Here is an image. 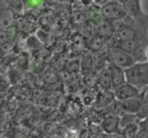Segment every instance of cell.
Returning a JSON list of instances; mask_svg holds the SVG:
<instances>
[{
	"label": "cell",
	"instance_id": "obj_1",
	"mask_svg": "<svg viewBox=\"0 0 148 138\" xmlns=\"http://www.w3.org/2000/svg\"><path fill=\"white\" fill-rule=\"evenodd\" d=\"M126 82L143 91L148 85V62L135 63L124 69Z\"/></svg>",
	"mask_w": 148,
	"mask_h": 138
},
{
	"label": "cell",
	"instance_id": "obj_2",
	"mask_svg": "<svg viewBox=\"0 0 148 138\" xmlns=\"http://www.w3.org/2000/svg\"><path fill=\"white\" fill-rule=\"evenodd\" d=\"M107 57L108 63L112 64L123 69H127L136 63L131 54L117 47H108Z\"/></svg>",
	"mask_w": 148,
	"mask_h": 138
},
{
	"label": "cell",
	"instance_id": "obj_3",
	"mask_svg": "<svg viewBox=\"0 0 148 138\" xmlns=\"http://www.w3.org/2000/svg\"><path fill=\"white\" fill-rule=\"evenodd\" d=\"M126 14L137 23H148V14L143 11L141 1L139 0L121 1Z\"/></svg>",
	"mask_w": 148,
	"mask_h": 138
},
{
	"label": "cell",
	"instance_id": "obj_4",
	"mask_svg": "<svg viewBox=\"0 0 148 138\" xmlns=\"http://www.w3.org/2000/svg\"><path fill=\"white\" fill-rule=\"evenodd\" d=\"M101 12L103 19L108 20H121L127 16L121 1H109L101 7Z\"/></svg>",
	"mask_w": 148,
	"mask_h": 138
},
{
	"label": "cell",
	"instance_id": "obj_5",
	"mask_svg": "<svg viewBox=\"0 0 148 138\" xmlns=\"http://www.w3.org/2000/svg\"><path fill=\"white\" fill-rule=\"evenodd\" d=\"M112 91L114 93L115 100H116L119 102H121L125 100L133 98H140L143 100L142 91L127 82L120 85L119 87L115 88Z\"/></svg>",
	"mask_w": 148,
	"mask_h": 138
},
{
	"label": "cell",
	"instance_id": "obj_6",
	"mask_svg": "<svg viewBox=\"0 0 148 138\" xmlns=\"http://www.w3.org/2000/svg\"><path fill=\"white\" fill-rule=\"evenodd\" d=\"M15 15L9 7L7 1L0 0V29L7 30L14 25Z\"/></svg>",
	"mask_w": 148,
	"mask_h": 138
},
{
	"label": "cell",
	"instance_id": "obj_7",
	"mask_svg": "<svg viewBox=\"0 0 148 138\" xmlns=\"http://www.w3.org/2000/svg\"><path fill=\"white\" fill-rule=\"evenodd\" d=\"M107 67H108L110 74L111 91L125 83L126 78L124 69L109 63L107 65Z\"/></svg>",
	"mask_w": 148,
	"mask_h": 138
},
{
	"label": "cell",
	"instance_id": "obj_8",
	"mask_svg": "<svg viewBox=\"0 0 148 138\" xmlns=\"http://www.w3.org/2000/svg\"><path fill=\"white\" fill-rule=\"evenodd\" d=\"M143 101L140 98H133L119 102V104L124 114L136 116L143 105Z\"/></svg>",
	"mask_w": 148,
	"mask_h": 138
},
{
	"label": "cell",
	"instance_id": "obj_9",
	"mask_svg": "<svg viewBox=\"0 0 148 138\" xmlns=\"http://www.w3.org/2000/svg\"><path fill=\"white\" fill-rule=\"evenodd\" d=\"M120 117L115 113H110L106 116L102 122V127L107 133H112L119 127Z\"/></svg>",
	"mask_w": 148,
	"mask_h": 138
},
{
	"label": "cell",
	"instance_id": "obj_10",
	"mask_svg": "<svg viewBox=\"0 0 148 138\" xmlns=\"http://www.w3.org/2000/svg\"><path fill=\"white\" fill-rule=\"evenodd\" d=\"M115 101L114 93L112 91H103L98 95L95 103V107L98 109H101L108 106Z\"/></svg>",
	"mask_w": 148,
	"mask_h": 138
},
{
	"label": "cell",
	"instance_id": "obj_11",
	"mask_svg": "<svg viewBox=\"0 0 148 138\" xmlns=\"http://www.w3.org/2000/svg\"><path fill=\"white\" fill-rule=\"evenodd\" d=\"M106 43L103 38L96 32L93 36H91L88 43V48L92 54H98L103 49Z\"/></svg>",
	"mask_w": 148,
	"mask_h": 138
},
{
	"label": "cell",
	"instance_id": "obj_12",
	"mask_svg": "<svg viewBox=\"0 0 148 138\" xmlns=\"http://www.w3.org/2000/svg\"><path fill=\"white\" fill-rule=\"evenodd\" d=\"M96 32L103 38L106 43L112 38V36L115 33L111 21L105 20V19H103L101 24L99 25L98 27L97 28Z\"/></svg>",
	"mask_w": 148,
	"mask_h": 138
},
{
	"label": "cell",
	"instance_id": "obj_13",
	"mask_svg": "<svg viewBox=\"0 0 148 138\" xmlns=\"http://www.w3.org/2000/svg\"><path fill=\"white\" fill-rule=\"evenodd\" d=\"M97 80L103 91H111L110 74L107 67L99 71Z\"/></svg>",
	"mask_w": 148,
	"mask_h": 138
},
{
	"label": "cell",
	"instance_id": "obj_14",
	"mask_svg": "<svg viewBox=\"0 0 148 138\" xmlns=\"http://www.w3.org/2000/svg\"><path fill=\"white\" fill-rule=\"evenodd\" d=\"M143 44L148 45V43H145V42L139 40H129L119 42L117 48L121 49L122 51L130 54H132L137 48Z\"/></svg>",
	"mask_w": 148,
	"mask_h": 138
},
{
	"label": "cell",
	"instance_id": "obj_15",
	"mask_svg": "<svg viewBox=\"0 0 148 138\" xmlns=\"http://www.w3.org/2000/svg\"><path fill=\"white\" fill-rule=\"evenodd\" d=\"M147 46L148 45L146 44L141 45L131 55L136 63H145V62H148L147 56H146V49Z\"/></svg>",
	"mask_w": 148,
	"mask_h": 138
},
{
	"label": "cell",
	"instance_id": "obj_16",
	"mask_svg": "<svg viewBox=\"0 0 148 138\" xmlns=\"http://www.w3.org/2000/svg\"><path fill=\"white\" fill-rule=\"evenodd\" d=\"M124 129L125 138H135L139 130H140L138 122L131 123L126 126Z\"/></svg>",
	"mask_w": 148,
	"mask_h": 138
},
{
	"label": "cell",
	"instance_id": "obj_17",
	"mask_svg": "<svg viewBox=\"0 0 148 138\" xmlns=\"http://www.w3.org/2000/svg\"><path fill=\"white\" fill-rule=\"evenodd\" d=\"M93 66L94 59L91 54L85 55L82 61V67H81L82 70L85 72V74H88V72H91Z\"/></svg>",
	"mask_w": 148,
	"mask_h": 138
},
{
	"label": "cell",
	"instance_id": "obj_18",
	"mask_svg": "<svg viewBox=\"0 0 148 138\" xmlns=\"http://www.w3.org/2000/svg\"><path fill=\"white\" fill-rule=\"evenodd\" d=\"M136 117L138 121H141V120L148 117V100H143V105H142L139 112L136 114Z\"/></svg>",
	"mask_w": 148,
	"mask_h": 138
},
{
	"label": "cell",
	"instance_id": "obj_19",
	"mask_svg": "<svg viewBox=\"0 0 148 138\" xmlns=\"http://www.w3.org/2000/svg\"><path fill=\"white\" fill-rule=\"evenodd\" d=\"M17 30L15 25H12L6 30V36H7V41L12 43L17 38Z\"/></svg>",
	"mask_w": 148,
	"mask_h": 138
},
{
	"label": "cell",
	"instance_id": "obj_20",
	"mask_svg": "<svg viewBox=\"0 0 148 138\" xmlns=\"http://www.w3.org/2000/svg\"><path fill=\"white\" fill-rule=\"evenodd\" d=\"M9 7H10L14 14H19L23 10V2L20 1H7Z\"/></svg>",
	"mask_w": 148,
	"mask_h": 138
},
{
	"label": "cell",
	"instance_id": "obj_21",
	"mask_svg": "<svg viewBox=\"0 0 148 138\" xmlns=\"http://www.w3.org/2000/svg\"><path fill=\"white\" fill-rule=\"evenodd\" d=\"M138 124L140 129H143V130L148 131V117L141 120V121H139Z\"/></svg>",
	"mask_w": 148,
	"mask_h": 138
},
{
	"label": "cell",
	"instance_id": "obj_22",
	"mask_svg": "<svg viewBox=\"0 0 148 138\" xmlns=\"http://www.w3.org/2000/svg\"><path fill=\"white\" fill-rule=\"evenodd\" d=\"M7 42V36H6V30L0 29V46L4 43Z\"/></svg>",
	"mask_w": 148,
	"mask_h": 138
},
{
	"label": "cell",
	"instance_id": "obj_23",
	"mask_svg": "<svg viewBox=\"0 0 148 138\" xmlns=\"http://www.w3.org/2000/svg\"><path fill=\"white\" fill-rule=\"evenodd\" d=\"M142 94H143V99L148 100V85L146 86L144 89L142 91Z\"/></svg>",
	"mask_w": 148,
	"mask_h": 138
},
{
	"label": "cell",
	"instance_id": "obj_24",
	"mask_svg": "<svg viewBox=\"0 0 148 138\" xmlns=\"http://www.w3.org/2000/svg\"><path fill=\"white\" fill-rule=\"evenodd\" d=\"M3 56H4V53H3V52H2L1 49H0V59H1V58Z\"/></svg>",
	"mask_w": 148,
	"mask_h": 138
},
{
	"label": "cell",
	"instance_id": "obj_25",
	"mask_svg": "<svg viewBox=\"0 0 148 138\" xmlns=\"http://www.w3.org/2000/svg\"><path fill=\"white\" fill-rule=\"evenodd\" d=\"M146 56H147V59L148 61V46L147 47V49H146Z\"/></svg>",
	"mask_w": 148,
	"mask_h": 138
}]
</instances>
